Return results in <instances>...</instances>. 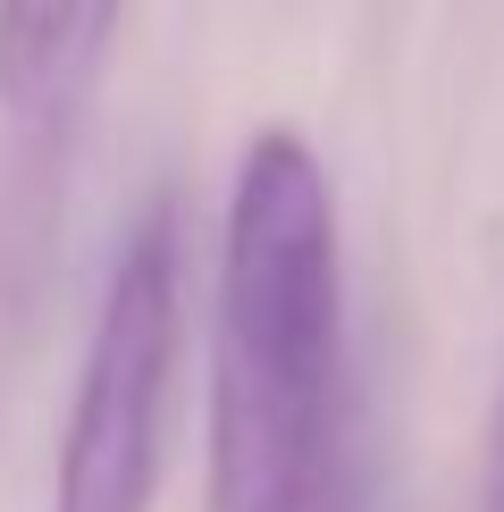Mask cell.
I'll return each mask as SVG.
<instances>
[{"mask_svg":"<svg viewBox=\"0 0 504 512\" xmlns=\"http://www.w3.org/2000/svg\"><path fill=\"white\" fill-rule=\"evenodd\" d=\"M345 236L303 126H252L219 210L210 512H294L345 437Z\"/></svg>","mask_w":504,"mask_h":512,"instance_id":"6da1fadb","label":"cell"},{"mask_svg":"<svg viewBox=\"0 0 504 512\" xmlns=\"http://www.w3.org/2000/svg\"><path fill=\"white\" fill-rule=\"evenodd\" d=\"M177 361H185V244H177V202L152 194L143 219L118 236L110 277H101V311L84 336V370L51 462V512L160 504Z\"/></svg>","mask_w":504,"mask_h":512,"instance_id":"7a4b0ae2","label":"cell"},{"mask_svg":"<svg viewBox=\"0 0 504 512\" xmlns=\"http://www.w3.org/2000/svg\"><path fill=\"white\" fill-rule=\"evenodd\" d=\"M126 0H0V118L59 135L118 42Z\"/></svg>","mask_w":504,"mask_h":512,"instance_id":"3957f363","label":"cell"},{"mask_svg":"<svg viewBox=\"0 0 504 512\" xmlns=\"http://www.w3.org/2000/svg\"><path fill=\"white\" fill-rule=\"evenodd\" d=\"M479 512H504V387L488 403V479H479Z\"/></svg>","mask_w":504,"mask_h":512,"instance_id":"277c9868","label":"cell"}]
</instances>
